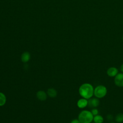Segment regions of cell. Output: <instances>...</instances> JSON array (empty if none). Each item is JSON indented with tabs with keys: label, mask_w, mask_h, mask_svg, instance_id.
I'll use <instances>...</instances> for the list:
<instances>
[{
	"label": "cell",
	"mask_w": 123,
	"mask_h": 123,
	"mask_svg": "<svg viewBox=\"0 0 123 123\" xmlns=\"http://www.w3.org/2000/svg\"><path fill=\"white\" fill-rule=\"evenodd\" d=\"M94 88L89 83H84L79 88V93L83 98L89 99L94 94Z\"/></svg>",
	"instance_id": "6da1fadb"
},
{
	"label": "cell",
	"mask_w": 123,
	"mask_h": 123,
	"mask_svg": "<svg viewBox=\"0 0 123 123\" xmlns=\"http://www.w3.org/2000/svg\"><path fill=\"white\" fill-rule=\"evenodd\" d=\"M94 116L91 111L84 110L78 115V120L81 123H91L93 120Z\"/></svg>",
	"instance_id": "7a4b0ae2"
},
{
	"label": "cell",
	"mask_w": 123,
	"mask_h": 123,
	"mask_svg": "<svg viewBox=\"0 0 123 123\" xmlns=\"http://www.w3.org/2000/svg\"><path fill=\"white\" fill-rule=\"evenodd\" d=\"M107 93V88L103 85L98 86L94 90V94L95 96L100 98L104 97Z\"/></svg>",
	"instance_id": "3957f363"
},
{
	"label": "cell",
	"mask_w": 123,
	"mask_h": 123,
	"mask_svg": "<svg viewBox=\"0 0 123 123\" xmlns=\"http://www.w3.org/2000/svg\"><path fill=\"white\" fill-rule=\"evenodd\" d=\"M114 83L119 87H123V73L118 74L114 78Z\"/></svg>",
	"instance_id": "277c9868"
},
{
	"label": "cell",
	"mask_w": 123,
	"mask_h": 123,
	"mask_svg": "<svg viewBox=\"0 0 123 123\" xmlns=\"http://www.w3.org/2000/svg\"><path fill=\"white\" fill-rule=\"evenodd\" d=\"M99 104V100L98 98H93L89 99L88 101V106L90 108H96L98 107Z\"/></svg>",
	"instance_id": "5b68a950"
},
{
	"label": "cell",
	"mask_w": 123,
	"mask_h": 123,
	"mask_svg": "<svg viewBox=\"0 0 123 123\" xmlns=\"http://www.w3.org/2000/svg\"><path fill=\"white\" fill-rule=\"evenodd\" d=\"M118 70L114 67H110L107 71V74L110 77H115L118 74Z\"/></svg>",
	"instance_id": "8992f818"
},
{
	"label": "cell",
	"mask_w": 123,
	"mask_h": 123,
	"mask_svg": "<svg viewBox=\"0 0 123 123\" xmlns=\"http://www.w3.org/2000/svg\"><path fill=\"white\" fill-rule=\"evenodd\" d=\"M88 105V100L87 99L82 98L79 99L77 102V106L80 109L85 108Z\"/></svg>",
	"instance_id": "52a82bcc"
},
{
	"label": "cell",
	"mask_w": 123,
	"mask_h": 123,
	"mask_svg": "<svg viewBox=\"0 0 123 123\" xmlns=\"http://www.w3.org/2000/svg\"><path fill=\"white\" fill-rule=\"evenodd\" d=\"M37 97L39 100L44 101L47 99V95L44 91L39 90L37 93Z\"/></svg>",
	"instance_id": "ba28073f"
},
{
	"label": "cell",
	"mask_w": 123,
	"mask_h": 123,
	"mask_svg": "<svg viewBox=\"0 0 123 123\" xmlns=\"http://www.w3.org/2000/svg\"><path fill=\"white\" fill-rule=\"evenodd\" d=\"M30 59V54L27 52H24L21 55V61L23 62H27L29 61Z\"/></svg>",
	"instance_id": "9c48e42d"
},
{
	"label": "cell",
	"mask_w": 123,
	"mask_h": 123,
	"mask_svg": "<svg viewBox=\"0 0 123 123\" xmlns=\"http://www.w3.org/2000/svg\"><path fill=\"white\" fill-rule=\"evenodd\" d=\"M47 94L49 96V97L51 98H55L57 95V92L55 89L53 88H50L48 89Z\"/></svg>",
	"instance_id": "30bf717a"
},
{
	"label": "cell",
	"mask_w": 123,
	"mask_h": 123,
	"mask_svg": "<svg viewBox=\"0 0 123 123\" xmlns=\"http://www.w3.org/2000/svg\"><path fill=\"white\" fill-rule=\"evenodd\" d=\"M93 121L95 123H102L103 122V118L100 115H97L94 116Z\"/></svg>",
	"instance_id": "8fae6325"
},
{
	"label": "cell",
	"mask_w": 123,
	"mask_h": 123,
	"mask_svg": "<svg viewBox=\"0 0 123 123\" xmlns=\"http://www.w3.org/2000/svg\"><path fill=\"white\" fill-rule=\"evenodd\" d=\"M6 101V98L5 95L1 92H0V106H3Z\"/></svg>",
	"instance_id": "7c38bea8"
},
{
	"label": "cell",
	"mask_w": 123,
	"mask_h": 123,
	"mask_svg": "<svg viewBox=\"0 0 123 123\" xmlns=\"http://www.w3.org/2000/svg\"><path fill=\"white\" fill-rule=\"evenodd\" d=\"M115 121L116 122L121 123L123 122V113H118L115 117Z\"/></svg>",
	"instance_id": "4fadbf2b"
},
{
	"label": "cell",
	"mask_w": 123,
	"mask_h": 123,
	"mask_svg": "<svg viewBox=\"0 0 123 123\" xmlns=\"http://www.w3.org/2000/svg\"><path fill=\"white\" fill-rule=\"evenodd\" d=\"M91 113H92V114L93 115V116H95L98 114V109H93L91 110Z\"/></svg>",
	"instance_id": "5bb4252c"
},
{
	"label": "cell",
	"mask_w": 123,
	"mask_h": 123,
	"mask_svg": "<svg viewBox=\"0 0 123 123\" xmlns=\"http://www.w3.org/2000/svg\"><path fill=\"white\" fill-rule=\"evenodd\" d=\"M71 123H81L78 119H74L72 120Z\"/></svg>",
	"instance_id": "9a60e30c"
},
{
	"label": "cell",
	"mask_w": 123,
	"mask_h": 123,
	"mask_svg": "<svg viewBox=\"0 0 123 123\" xmlns=\"http://www.w3.org/2000/svg\"><path fill=\"white\" fill-rule=\"evenodd\" d=\"M107 119H108V120H112V119L113 117H112V116L111 115V114H110V117H109V115H108L107 116Z\"/></svg>",
	"instance_id": "2e32d148"
},
{
	"label": "cell",
	"mask_w": 123,
	"mask_h": 123,
	"mask_svg": "<svg viewBox=\"0 0 123 123\" xmlns=\"http://www.w3.org/2000/svg\"><path fill=\"white\" fill-rule=\"evenodd\" d=\"M120 70H121V71L123 72V63L121 65V67H120Z\"/></svg>",
	"instance_id": "e0dca14e"
},
{
	"label": "cell",
	"mask_w": 123,
	"mask_h": 123,
	"mask_svg": "<svg viewBox=\"0 0 123 123\" xmlns=\"http://www.w3.org/2000/svg\"><path fill=\"white\" fill-rule=\"evenodd\" d=\"M113 123V122H112V123Z\"/></svg>",
	"instance_id": "ac0fdd59"
},
{
	"label": "cell",
	"mask_w": 123,
	"mask_h": 123,
	"mask_svg": "<svg viewBox=\"0 0 123 123\" xmlns=\"http://www.w3.org/2000/svg\"></svg>",
	"instance_id": "d6986e66"
}]
</instances>
